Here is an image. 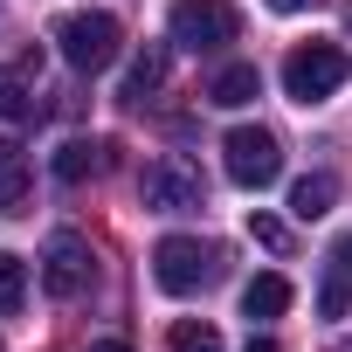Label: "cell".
<instances>
[{
    "label": "cell",
    "instance_id": "obj_17",
    "mask_svg": "<svg viewBox=\"0 0 352 352\" xmlns=\"http://www.w3.org/2000/svg\"><path fill=\"white\" fill-rule=\"evenodd\" d=\"M345 297H352V276L331 263V276H324V290H318V311H324V318H345Z\"/></svg>",
    "mask_w": 352,
    "mask_h": 352
},
{
    "label": "cell",
    "instance_id": "obj_15",
    "mask_svg": "<svg viewBox=\"0 0 352 352\" xmlns=\"http://www.w3.org/2000/svg\"><path fill=\"white\" fill-rule=\"evenodd\" d=\"M21 304H28V263L0 249V318H14Z\"/></svg>",
    "mask_w": 352,
    "mask_h": 352
},
{
    "label": "cell",
    "instance_id": "obj_3",
    "mask_svg": "<svg viewBox=\"0 0 352 352\" xmlns=\"http://www.w3.org/2000/svg\"><path fill=\"white\" fill-rule=\"evenodd\" d=\"M166 35L187 56H214V49H228L242 35V14H235V0H173Z\"/></svg>",
    "mask_w": 352,
    "mask_h": 352
},
{
    "label": "cell",
    "instance_id": "obj_11",
    "mask_svg": "<svg viewBox=\"0 0 352 352\" xmlns=\"http://www.w3.org/2000/svg\"><path fill=\"white\" fill-rule=\"evenodd\" d=\"M331 201H338L331 173H304V180L290 187V214H297V221H318V214H331Z\"/></svg>",
    "mask_w": 352,
    "mask_h": 352
},
{
    "label": "cell",
    "instance_id": "obj_7",
    "mask_svg": "<svg viewBox=\"0 0 352 352\" xmlns=\"http://www.w3.org/2000/svg\"><path fill=\"white\" fill-rule=\"evenodd\" d=\"M90 276H97V256H90V242L76 235V228H56L49 242H42V283H49V297H83L90 290Z\"/></svg>",
    "mask_w": 352,
    "mask_h": 352
},
{
    "label": "cell",
    "instance_id": "obj_12",
    "mask_svg": "<svg viewBox=\"0 0 352 352\" xmlns=\"http://www.w3.org/2000/svg\"><path fill=\"white\" fill-rule=\"evenodd\" d=\"M159 83H166V49L152 42V49H145V56H138V63L124 69V90H118V97H124V104H145V97L159 90Z\"/></svg>",
    "mask_w": 352,
    "mask_h": 352
},
{
    "label": "cell",
    "instance_id": "obj_2",
    "mask_svg": "<svg viewBox=\"0 0 352 352\" xmlns=\"http://www.w3.org/2000/svg\"><path fill=\"white\" fill-rule=\"evenodd\" d=\"M345 76H352V56H345L338 42H297V49L283 56V90H290V104H324V97L345 90Z\"/></svg>",
    "mask_w": 352,
    "mask_h": 352
},
{
    "label": "cell",
    "instance_id": "obj_16",
    "mask_svg": "<svg viewBox=\"0 0 352 352\" xmlns=\"http://www.w3.org/2000/svg\"><path fill=\"white\" fill-rule=\"evenodd\" d=\"M166 345H173V352H221V331H214L208 318H180Z\"/></svg>",
    "mask_w": 352,
    "mask_h": 352
},
{
    "label": "cell",
    "instance_id": "obj_10",
    "mask_svg": "<svg viewBox=\"0 0 352 352\" xmlns=\"http://www.w3.org/2000/svg\"><path fill=\"white\" fill-rule=\"evenodd\" d=\"M256 97H263L256 63H228V69L208 83V104H221V111H242V104H256Z\"/></svg>",
    "mask_w": 352,
    "mask_h": 352
},
{
    "label": "cell",
    "instance_id": "obj_20",
    "mask_svg": "<svg viewBox=\"0 0 352 352\" xmlns=\"http://www.w3.org/2000/svg\"><path fill=\"white\" fill-rule=\"evenodd\" d=\"M90 352H131V345H124V338H97Z\"/></svg>",
    "mask_w": 352,
    "mask_h": 352
},
{
    "label": "cell",
    "instance_id": "obj_1",
    "mask_svg": "<svg viewBox=\"0 0 352 352\" xmlns=\"http://www.w3.org/2000/svg\"><path fill=\"white\" fill-rule=\"evenodd\" d=\"M56 49H63V63H69L76 76H97V69L118 63L124 28H118V14H104V8H90V14H63V21H56Z\"/></svg>",
    "mask_w": 352,
    "mask_h": 352
},
{
    "label": "cell",
    "instance_id": "obj_5",
    "mask_svg": "<svg viewBox=\"0 0 352 352\" xmlns=\"http://www.w3.org/2000/svg\"><path fill=\"white\" fill-rule=\"evenodd\" d=\"M221 166H228L235 187L263 194V187L283 180V145H276V131H263V124H235V131L221 138Z\"/></svg>",
    "mask_w": 352,
    "mask_h": 352
},
{
    "label": "cell",
    "instance_id": "obj_9",
    "mask_svg": "<svg viewBox=\"0 0 352 352\" xmlns=\"http://www.w3.org/2000/svg\"><path fill=\"white\" fill-rule=\"evenodd\" d=\"M28 194H35L28 152H21L14 138H0V214H28Z\"/></svg>",
    "mask_w": 352,
    "mask_h": 352
},
{
    "label": "cell",
    "instance_id": "obj_8",
    "mask_svg": "<svg viewBox=\"0 0 352 352\" xmlns=\"http://www.w3.org/2000/svg\"><path fill=\"white\" fill-rule=\"evenodd\" d=\"M35 83H42V56H14L0 69V118H35Z\"/></svg>",
    "mask_w": 352,
    "mask_h": 352
},
{
    "label": "cell",
    "instance_id": "obj_21",
    "mask_svg": "<svg viewBox=\"0 0 352 352\" xmlns=\"http://www.w3.org/2000/svg\"><path fill=\"white\" fill-rule=\"evenodd\" d=\"M242 352H276V338H249V345H242Z\"/></svg>",
    "mask_w": 352,
    "mask_h": 352
},
{
    "label": "cell",
    "instance_id": "obj_18",
    "mask_svg": "<svg viewBox=\"0 0 352 352\" xmlns=\"http://www.w3.org/2000/svg\"><path fill=\"white\" fill-rule=\"evenodd\" d=\"M249 235H256L270 256H283V249H290V228H283L276 214H249Z\"/></svg>",
    "mask_w": 352,
    "mask_h": 352
},
{
    "label": "cell",
    "instance_id": "obj_4",
    "mask_svg": "<svg viewBox=\"0 0 352 352\" xmlns=\"http://www.w3.org/2000/svg\"><path fill=\"white\" fill-rule=\"evenodd\" d=\"M152 276L166 297H194L208 283H221V249L214 242H194V235H166L152 249Z\"/></svg>",
    "mask_w": 352,
    "mask_h": 352
},
{
    "label": "cell",
    "instance_id": "obj_13",
    "mask_svg": "<svg viewBox=\"0 0 352 352\" xmlns=\"http://www.w3.org/2000/svg\"><path fill=\"white\" fill-rule=\"evenodd\" d=\"M90 173H104V145L76 138V145H63V152H56V180H63V187H83Z\"/></svg>",
    "mask_w": 352,
    "mask_h": 352
},
{
    "label": "cell",
    "instance_id": "obj_14",
    "mask_svg": "<svg viewBox=\"0 0 352 352\" xmlns=\"http://www.w3.org/2000/svg\"><path fill=\"white\" fill-rule=\"evenodd\" d=\"M242 311H249V318H283V311H290V283H283L276 270L256 276V283L242 290Z\"/></svg>",
    "mask_w": 352,
    "mask_h": 352
},
{
    "label": "cell",
    "instance_id": "obj_19",
    "mask_svg": "<svg viewBox=\"0 0 352 352\" xmlns=\"http://www.w3.org/2000/svg\"><path fill=\"white\" fill-rule=\"evenodd\" d=\"M331 263H338V270H345V276H352V235H345V242H338V256H331Z\"/></svg>",
    "mask_w": 352,
    "mask_h": 352
},
{
    "label": "cell",
    "instance_id": "obj_22",
    "mask_svg": "<svg viewBox=\"0 0 352 352\" xmlns=\"http://www.w3.org/2000/svg\"><path fill=\"white\" fill-rule=\"evenodd\" d=\"M270 8H283V14H297V8H304V0H270Z\"/></svg>",
    "mask_w": 352,
    "mask_h": 352
},
{
    "label": "cell",
    "instance_id": "obj_6",
    "mask_svg": "<svg viewBox=\"0 0 352 352\" xmlns=\"http://www.w3.org/2000/svg\"><path fill=\"white\" fill-rule=\"evenodd\" d=\"M138 194H145L152 214H194V208H208L201 166H187V159H152L145 180H138Z\"/></svg>",
    "mask_w": 352,
    "mask_h": 352
}]
</instances>
